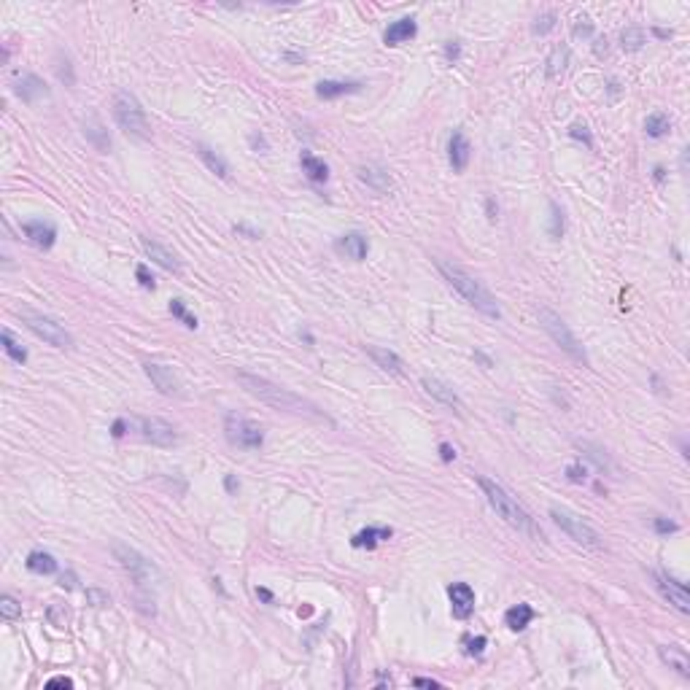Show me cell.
<instances>
[{
    "mask_svg": "<svg viewBox=\"0 0 690 690\" xmlns=\"http://www.w3.org/2000/svg\"><path fill=\"white\" fill-rule=\"evenodd\" d=\"M238 380L243 383V389L256 397L259 402L275 407V410H284V413H294V415H316L321 418V410L313 404V402L302 400L299 394H294L289 389L267 380V378H259V375H251V372H238Z\"/></svg>",
    "mask_w": 690,
    "mask_h": 690,
    "instance_id": "1",
    "label": "cell"
},
{
    "mask_svg": "<svg viewBox=\"0 0 690 690\" xmlns=\"http://www.w3.org/2000/svg\"><path fill=\"white\" fill-rule=\"evenodd\" d=\"M477 485L483 488V494H485V499H488V505L494 507V512L499 515V518H505L512 529H518V531H526V534H531V537H537V540H542V529L534 523V518L526 512V509L520 507L512 496H509L507 491L496 483V480H488V477H477Z\"/></svg>",
    "mask_w": 690,
    "mask_h": 690,
    "instance_id": "2",
    "label": "cell"
},
{
    "mask_svg": "<svg viewBox=\"0 0 690 690\" xmlns=\"http://www.w3.org/2000/svg\"><path fill=\"white\" fill-rule=\"evenodd\" d=\"M437 270L442 273V278H445L453 289L459 291V294L472 305L474 310H480V313L488 316V319H499V316H502V310H499L496 299L491 297V291L485 289L480 281H474L470 273H464L461 267L448 264V262H437Z\"/></svg>",
    "mask_w": 690,
    "mask_h": 690,
    "instance_id": "3",
    "label": "cell"
},
{
    "mask_svg": "<svg viewBox=\"0 0 690 690\" xmlns=\"http://www.w3.org/2000/svg\"><path fill=\"white\" fill-rule=\"evenodd\" d=\"M113 119L122 127L124 135L135 138V141H148L151 138V124L146 116L143 106L138 103V97L127 89H119L113 95Z\"/></svg>",
    "mask_w": 690,
    "mask_h": 690,
    "instance_id": "4",
    "label": "cell"
},
{
    "mask_svg": "<svg viewBox=\"0 0 690 690\" xmlns=\"http://www.w3.org/2000/svg\"><path fill=\"white\" fill-rule=\"evenodd\" d=\"M113 558L133 575V580L138 582L141 588H151V585L162 582L159 569H157L146 555H141L135 547L124 545V542H113Z\"/></svg>",
    "mask_w": 690,
    "mask_h": 690,
    "instance_id": "5",
    "label": "cell"
},
{
    "mask_svg": "<svg viewBox=\"0 0 690 690\" xmlns=\"http://www.w3.org/2000/svg\"><path fill=\"white\" fill-rule=\"evenodd\" d=\"M540 324H542V329L550 334V340H553L561 351H566L572 359H577V362H582V364L588 362L585 348L577 343V337L572 334V329L566 327V321H564L558 313H553L550 308H540Z\"/></svg>",
    "mask_w": 690,
    "mask_h": 690,
    "instance_id": "6",
    "label": "cell"
},
{
    "mask_svg": "<svg viewBox=\"0 0 690 690\" xmlns=\"http://www.w3.org/2000/svg\"><path fill=\"white\" fill-rule=\"evenodd\" d=\"M224 432H227V439H229L235 448H243V450H259V448L264 445V432H262V426H256L254 421H249V418H243V415H235V413L227 415Z\"/></svg>",
    "mask_w": 690,
    "mask_h": 690,
    "instance_id": "7",
    "label": "cell"
},
{
    "mask_svg": "<svg viewBox=\"0 0 690 690\" xmlns=\"http://www.w3.org/2000/svg\"><path fill=\"white\" fill-rule=\"evenodd\" d=\"M550 518H553V523L569 537V540H575L577 545H585V547H596L599 545V534H596V529L593 526H588L582 518H577L575 512H569V509H558L553 507L550 509Z\"/></svg>",
    "mask_w": 690,
    "mask_h": 690,
    "instance_id": "8",
    "label": "cell"
},
{
    "mask_svg": "<svg viewBox=\"0 0 690 690\" xmlns=\"http://www.w3.org/2000/svg\"><path fill=\"white\" fill-rule=\"evenodd\" d=\"M22 321L27 324V329H33L38 337L54 348H71L73 337L65 332V327H60L57 321H51L49 316H41V313H33V310H22L19 313Z\"/></svg>",
    "mask_w": 690,
    "mask_h": 690,
    "instance_id": "9",
    "label": "cell"
},
{
    "mask_svg": "<svg viewBox=\"0 0 690 690\" xmlns=\"http://www.w3.org/2000/svg\"><path fill=\"white\" fill-rule=\"evenodd\" d=\"M653 580L658 585V590H660V596L669 601V604H674L680 612H690V593H688V585L680 580H674V577H669V575H663V572H653Z\"/></svg>",
    "mask_w": 690,
    "mask_h": 690,
    "instance_id": "10",
    "label": "cell"
},
{
    "mask_svg": "<svg viewBox=\"0 0 690 690\" xmlns=\"http://www.w3.org/2000/svg\"><path fill=\"white\" fill-rule=\"evenodd\" d=\"M146 375H148V380L154 383V389L159 391V394H179L181 391V380L176 378V372L170 369V367H165V364H157V362H146L143 364Z\"/></svg>",
    "mask_w": 690,
    "mask_h": 690,
    "instance_id": "11",
    "label": "cell"
},
{
    "mask_svg": "<svg viewBox=\"0 0 690 690\" xmlns=\"http://www.w3.org/2000/svg\"><path fill=\"white\" fill-rule=\"evenodd\" d=\"M141 435L151 445H162V448H168V445H173L179 439L176 429L162 418H141Z\"/></svg>",
    "mask_w": 690,
    "mask_h": 690,
    "instance_id": "12",
    "label": "cell"
},
{
    "mask_svg": "<svg viewBox=\"0 0 690 690\" xmlns=\"http://www.w3.org/2000/svg\"><path fill=\"white\" fill-rule=\"evenodd\" d=\"M22 232H25V238H27L33 246H38V249H51L54 240H57L54 224H49V221H43V218L25 221V224H22Z\"/></svg>",
    "mask_w": 690,
    "mask_h": 690,
    "instance_id": "13",
    "label": "cell"
},
{
    "mask_svg": "<svg viewBox=\"0 0 690 690\" xmlns=\"http://www.w3.org/2000/svg\"><path fill=\"white\" fill-rule=\"evenodd\" d=\"M448 596H450V607L456 618H470L474 612V590L467 582H453L448 588Z\"/></svg>",
    "mask_w": 690,
    "mask_h": 690,
    "instance_id": "14",
    "label": "cell"
},
{
    "mask_svg": "<svg viewBox=\"0 0 690 690\" xmlns=\"http://www.w3.org/2000/svg\"><path fill=\"white\" fill-rule=\"evenodd\" d=\"M470 157H472V146H470L467 135H464L461 130H456V133L450 135V143H448V159H450L453 170L461 173V170L470 165Z\"/></svg>",
    "mask_w": 690,
    "mask_h": 690,
    "instance_id": "15",
    "label": "cell"
},
{
    "mask_svg": "<svg viewBox=\"0 0 690 690\" xmlns=\"http://www.w3.org/2000/svg\"><path fill=\"white\" fill-rule=\"evenodd\" d=\"M14 92L25 100V103H38L41 97H49V89H46V84L33 76V73H25L19 81H16V87H14Z\"/></svg>",
    "mask_w": 690,
    "mask_h": 690,
    "instance_id": "16",
    "label": "cell"
},
{
    "mask_svg": "<svg viewBox=\"0 0 690 690\" xmlns=\"http://www.w3.org/2000/svg\"><path fill=\"white\" fill-rule=\"evenodd\" d=\"M337 251L345 254L348 259H354V262H362V259H367L369 243H367V238L362 232H348V235L337 238Z\"/></svg>",
    "mask_w": 690,
    "mask_h": 690,
    "instance_id": "17",
    "label": "cell"
},
{
    "mask_svg": "<svg viewBox=\"0 0 690 690\" xmlns=\"http://www.w3.org/2000/svg\"><path fill=\"white\" fill-rule=\"evenodd\" d=\"M424 389H426V394L432 397V400L442 402V404H448V407H461V400H459V394L445 383V380H439V378H429V375H424Z\"/></svg>",
    "mask_w": 690,
    "mask_h": 690,
    "instance_id": "18",
    "label": "cell"
},
{
    "mask_svg": "<svg viewBox=\"0 0 690 690\" xmlns=\"http://www.w3.org/2000/svg\"><path fill=\"white\" fill-rule=\"evenodd\" d=\"M141 246H143V251L148 254L151 262H157L162 270H170V273H179L181 270V264H179V259L170 254L162 243H157V240H148V238H141Z\"/></svg>",
    "mask_w": 690,
    "mask_h": 690,
    "instance_id": "19",
    "label": "cell"
},
{
    "mask_svg": "<svg viewBox=\"0 0 690 690\" xmlns=\"http://www.w3.org/2000/svg\"><path fill=\"white\" fill-rule=\"evenodd\" d=\"M84 135H87V141L95 146L97 151H103V154H108L111 151L108 130L103 127V122H100L95 113H89V116L84 119Z\"/></svg>",
    "mask_w": 690,
    "mask_h": 690,
    "instance_id": "20",
    "label": "cell"
},
{
    "mask_svg": "<svg viewBox=\"0 0 690 690\" xmlns=\"http://www.w3.org/2000/svg\"><path fill=\"white\" fill-rule=\"evenodd\" d=\"M362 92V84L359 81H321L316 87V95L321 100H334V97H343V95H356Z\"/></svg>",
    "mask_w": 690,
    "mask_h": 690,
    "instance_id": "21",
    "label": "cell"
},
{
    "mask_svg": "<svg viewBox=\"0 0 690 690\" xmlns=\"http://www.w3.org/2000/svg\"><path fill=\"white\" fill-rule=\"evenodd\" d=\"M367 356L378 364L380 369H386V372H394V375H402V372H404V364H402V359L394 354V351H389V348H380V345H367Z\"/></svg>",
    "mask_w": 690,
    "mask_h": 690,
    "instance_id": "22",
    "label": "cell"
},
{
    "mask_svg": "<svg viewBox=\"0 0 690 690\" xmlns=\"http://www.w3.org/2000/svg\"><path fill=\"white\" fill-rule=\"evenodd\" d=\"M415 33H418L415 22L404 16V19H397L394 25H389V30H386V36H383V41H386L389 46H400V43H404V41L415 38Z\"/></svg>",
    "mask_w": 690,
    "mask_h": 690,
    "instance_id": "23",
    "label": "cell"
},
{
    "mask_svg": "<svg viewBox=\"0 0 690 690\" xmlns=\"http://www.w3.org/2000/svg\"><path fill=\"white\" fill-rule=\"evenodd\" d=\"M658 653H660V660H663V663H669L671 669H677L682 677H690V660H688V653H685L682 647L669 645V647H658Z\"/></svg>",
    "mask_w": 690,
    "mask_h": 690,
    "instance_id": "24",
    "label": "cell"
},
{
    "mask_svg": "<svg viewBox=\"0 0 690 690\" xmlns=\"http://www.w3.org/2000/svg\"><path fill=\"white\" fill-rule=\"evenodd\" d=\"M299 162H302V170H305V176L310 179L313 183H324L329 179V168L324 159H319V157H313L310 151H305L302 157H299Z\"/></svg>",
    "mask_w": 690,
    "mask_h": 690,
    "instance_id": "25",
    "label": "cell"
},
{
    "mask_svg": "<svg viewBox=\"0 0 690 690\" xmlns=\"http://www.w3.org/2000/svg\"><path fill=\"white\" fill-rule=\"evenodd\" d=\"M359 179L364 183H369L375 192H389L391 189V176L386 170H380V168H372V165L359 168Z\"/></svg>",
    "mask_w": 690,
    "mask_h": 690,
    "instance_id": "26",
    "label": "cell"
},
{
    "mask_svg": "<svg viewBox=\"0 0 690 690\" xmlns=\"http://www.w3.org/2000/svg\"><path fill=\"white\" fill-rule=\"evenodd\" d=\"M25 564H27V569H30V572H36V575H54V572H57V561H54V555H49V553H43V550L30 553Z\"/></svg>",
    "mask_w": 690,
    "mask_h": 690,
    "instance_id": "27",
    "label": "cell"
},
{
    "mask_svg": "<svg viewBox=\"0 0 690 690\" xmlns=\"http://www.w3.org/2000/svg\"><path fill=\"white\" fill-rule=\"evenodd\" d=\"M391 529H364V531H359L351 542H354V547H367V550H372V547L378 545V542H383V540H391Z\"/></svg>",
    "mask_w": 690,
    "mask_h": 690,
    "instance_id": "28",
    "label": "cell"
},
{
    "mask_svg": "<svg viewBox=\"0 0 690 690\" xmlns=\"http://www.w3.org/2000/svg\"><path fill=\"white\" fill-rule=\"evenodd\" d=\"M197 154H200V159H203V162H205V165L216 173L218 179H229V168H227V162L218 157L214 148H208L205 143H197Z\"/></svg>",
    "mask_w": 690,
    "mask_h": 690,
    "instance_id": "29",
    "label": "cell"
},
{
    "mask_svg": "<svg viewBox=\"0 0 690 690\" xmlns=\"http://www.w3.org/2000/svg\"><path fill=\"white\" fill-rule=\"evenodd\" d=\"M505 620H507V625L512 631H520V628H526V625L534 620V610H531L529 604H518V607L507 610Z\"/></svg>",
    "mask_w": 690,
    "mask_h": 690,
    "instance_id": "30",
    "label": "cell"
},
{
    "mask_svg": "<svg viewBox=\"0 0 690 690\" xmlns=\"http://www.w3.org/2000/svg\"><path fill=\"white\" fill-rule=\"evenodd\" d=\"M645 43H647V36H645L642 27H625V30L620 33V46H623V51H639Z\"/></svg>",
    "mask_w": 690,
    "mask_h": 690,
    "instance_id": "31",
    "label": "cell"
},
{
    "mask_svg": "<svg viewBox=\"0 0 690 690\" xmlns=\"http://www.w3.org/2000/svg\"><path fill=\"white\" fill-rule=\"evenodd\" d=\"M669 127H671V122H669V116L660 113V111L650 113L647 122H645V133H647L650 138H663V135L669 133Z\"/></svg>",
    "mask_w": 690,
    "mask_h": 690,
    "instance_id": "32",
    "label": "cell"
},
{
    "mask_svg": "<svg viewBox=\"0 0 690 690\" xmlns=\"http://www.w3.org/2000/svg\"><path fill=\"white\" fill-rule=\"evenodd\" d=\"M0 343H3V351H5V354H8V356H11L16 364L27 362V351H25V348H22V345L11 337V332H3V334H0Z\"/></svg>",
    "mask_w": 690,
    "mask_h": 690,
    "instance_id": "33",
    "label": "cell"
},
{
    "mask_svg": "<svg viewBox=\"0 0 690 690\" xmlns=\"http://www.w3.org/2000/svg\"><path fill=\"white\" fill-rule=\"evenodd\" d=\"M566 60H569V51H566L564 46L553 49V54H550V60H547V76H550V78L561 76L564 68H566Z\"/></svg>",
    "mask_w": 690,
    "mask_h": 690,
    "instance_id": "34",
    "label": "cell"
},
{
    "mask_svg": "<svg viewBox=\"0 0 690 690\" xmlns=\"http://www.w3.org/2000/svg\"><path fill=\"white\" fill-rule=\"evenodd\" d=\"M580 450H585V456L601 470V472H607L610 470V459L604 456V450L601 448H596V445H590V442H580Z\"/></svg>",
    "mask_w": 690,
    "mask_h": 690,
    "instance_id": "35",
    "label": "cell"
},
{
    "mask_svg": "<svg viewBox=\"0 0 690 690\" xmlns=\"http://www.w3.org/2000/svg\"><path fill=\"white\" fill-rule=\"evenodd\" d=\"M561 235H564V211L555 203H550V238L561 240Z\"/></svg>",
    "mask_w": 690,
    "mask_h": 690,
    "instance_id": "36",
    "label": "cell"
},
{
    "mask_svg": "<svg viewBox=\"0 0 690 690\" xmlns=\"http://www.w3.org/2000/svg\"><path fill=\"white\" fill-rule=\"evenodd\" d=\"M0 612H3V618L5 620H16V618H22V604H19L16 599H11V596H3V599H0Z\"/></svg>",
    "mask_w": 690,
    "mask_h": 690,
    "instance_id": "37",
    "label": "cell"
},
{
    "mask_svg": "<svg viewBox=\"0 0 690 690\" xmlns=\"http://www.w3.org/2000/svg\"><path fill=\"white\" fill-rule=\"evenodd\" d=\"M87 601L92 604V607H108L111 604V596L106 590H100V588H87Z\"/></svg>",
    "mask_w": 690,
    "mask_h": 690,
    "instance_id": "38",
    "label": "cell"
},
{
    "mask_svg": "<svg viewBox=\"0 0 690 690\" xmlns=\"http://www.w3.org/2000/svg\"><path fill=\"white\" fill-rule=\"evenodd\" d=\"M170 313H173L176 319H181V321H183V324H186V327H189V329L197 327V319H192V316L186 313V308H183L181 299H173V302H170Z\"/></svg>",
    "mask_w": 690,
    "mask_h": 690,
    "instance_id": "39",
    "label": "cell"
},
{
    "mask_svg": "<svg viewBox=\"0 0 690 690\" xmlns=\"http://www.w3.org/2000/svg\"><path fill=\"white\" fill-rule=\"evenodd\" d=\"M57 76H60V81H65V84H68V87H71L73 81H76V78H73L71 60H68V57H65V60H62V51H60V65H57Z\"/></svg>",
    "mask_w": 690,
    "mask_h": 690,
    "instance_id": "40",
    "label": "cell"
},
{
    "mask_svg": "<svg viewBox=\"0 0 690 690\" xmlns=\"http://www.w3.org/2000/svg\"><path fill=\"white\" fill-rule=\"evenodd\" d=\"M553 27H555V14H545V16H540V19H537L534 33H537V36H545V33H550Z\"/></svg>",
    "mask_w": 690,
    "mask_h": 690,
    "instance_id": "41",
    "label": "cell"
},
{
    "mask_svg": "<svg viewBox=\"0 0 690 690\" xmlns=\"http://www.w3.org/2000/svg\"><path fill=\"white\" fill-rule=\"evenodd\" d=\"M566 477H569L572 483H585V477H588L585 464H569V467H566Z\"/></svg>",
    "mask_w": 690,
    "mask_h": 690,
    "instance_id": "42",
    "label": "cell"
},
{
    "mask_svg": "<svg viewBox=\"0 0 690 690\" xmlns=\"http://www.w3.org/2000/svg\"><path fill=\"white\" fill-rule=\"evenodd\" d=\"M653 526L658 534H671V531H677V523H674V520H666V518H655Z\"/></svg>",
    "mask_w": 690,
    "mask_h": 690,
    "instance_id": "43",
    "label": "cell"
},
{
    "mask_svg": "<svg viewBox=\"0 0 690 690\" xmlns=\"http://www.w3.org/2000/svg\"><path fill=\"white\" fill-rule=\"evenodd\" d=\"M485 645H488V639H485V636H474V639H470V642H467V653H470V655H480L483 650H485Z\"/></svg>",
    "mask_w": 690,
    "mask_h": 690,
    "instance_id": "44",
    "label": "cell"
},
{
    "mask_svg": "<svg viewBox=\"0 0 690 690\" xmlns=\"http://www.w3.org/2000/svg\"><path fill=\"white\" fill-rule=\"evenodd\" d=\"M135 275H138V281H141V286H143V289H151V291H154V278L148 275V270H146L143 264H138Z\"/></svg>",
    "mask_w": 690,
    "mask_h": 690,
    "instance_id": "45",
    "label": "cell"
},
{
    "mask_svg": "<svg viewBox=\"0 0 690 690\" xmlns=\"http://www.w3.org/2000/svg\"><path fill=\"white\" fill-rule=\"evenodd\" d=\"M46 688H73V680H68V677H54V680L46 682Z\"/></svg>",
    "mask_w": 690,
    "mask_h": 690,
    "instance_id": "46",
    "label": "cell"
},
{
    "mask_svg": "<svg viewBox=\"0 0 690 690\" xmlns=\"http://www.w3.org/2000/svg\"><path fill=\"white\" fill-rule=\"evenodd\" d=\"M569 135H572V138H582L585 143L590 146V135H588V130H585V127H580V124H575V127L569 130Z\"/></svg>",
    "mask_w": 690,
    "mask_h": 690,
    "instance_id": "47",
    "label": "cell"
},
{
    "mask_svg": "<svg viewBox=\"0 0 690 690\" xmlns=\"http://www.w3.org/2000/svg\"><path fill=\"white\" fill-rule=\"evenodd\" d=\"M439 456H442V461H453V459H456V450H453L448 442H442V445H439Z\"/></svg>",
    "mask_w": 690,
    "mask_h": 690,
    "instance_id": "48",
    "label": "cell"
},
{
    "mask_svg": "<svg viewBox=\"0 0 690 690\" xmlns=\"http://www.w3.org/2000/svg\"><path fill=\"white\" fill-rule=\"evenodd\" d=\"M459 51H461V49H459V43H448V46H445V57H448L450 62H456V60H459Z\"/></svg>",
    "mask_w": 690,
    "mask_h": 690,
    "instance_id": "49",
    "label": "cell"
},
{
    "mask_svg": "<svg viewBox=\"0 0 690 690\" xmlns=\"http://www.w3.org/2000/svg\"><path fill=\"white\" fill-rule=\"evenodd\" d=\"M585 25H575V36H593V25H588V19H582Z\"/></svg>",
    "mask_w": 690,
    "mask_h": 690,
    "instance_id": "50",
    "label": "cell"
},
{
    "mask_svg": "<svg viewBox=\"0 0 690 690\" xmlns=\"http://www.w3.org/2000/svg\"><path fill=\"white\" fill-rule=\"evenodd\" d=\"M413 685H415V688H439V682H435V680H424V677H415Z\"/></svg>",
    "mask_w": 690,
    "mask_h": 690,
    "instance_id": "51",
    "label": "cell"
},
{
    "mask_svg": "<svg viewBox=\"0 0 690 690\" xmlns=\"http://www.w3.org/2000/svg\"><path fill=\"white\" fill-rule=\"evenodd\" d=\"M124 435V421H116L113 424V437H122Z\"/></svg>",
    "mask_w": 690,
    "mask_h": 690,
    "instance_id": "52",
    "label": "cell"
},
{
    "mask_svg": "<svg viewBox=\"0 0 690 690\" xmlns=\"http://www.w3.org/2000/svg\"><path fill=\"white\" fill-rule=\"evenodd\" d=\"M256 596H262L264 601H273V593H270V590H264V588H259V590H256Z\"/></svg>",
    "mask_w": 690,
    "mask_h": 690,
    "instance_id": "53",
    "label": "cell"
},
{
    "mask_svg": "<svg viewBox=\"0 0 690 690\" xmlns=\"http://www.w3.org/2000/svg\"><path fill=\"white\" fill-rule=\"evenodd\" d=\"M60 585H62V588H73V575L62 577V580H60Z\"/></svg>",
    "mask_w": 690,
    "mask_h": 690,
    "instance_id": "54",
    "label": "cell"
}]
</instances>
